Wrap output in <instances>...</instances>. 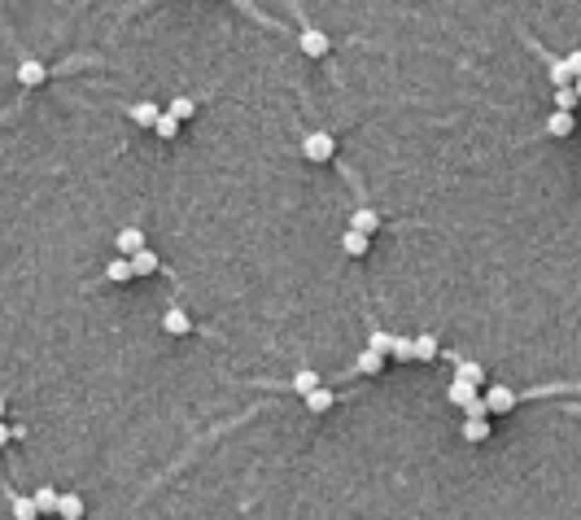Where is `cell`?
Masks as SVG:
<instances>
[{
    "label": "cell",
    "instance_id": "cell-16",
    "mask_svg": "<svg viewBox=\"0 0 581 520\" xmlns=\"http://www.w3.org/2000/svg\"><path fill=\"white\" fill-rule=\"evenodd\" d=\"M166 114H171L175 123H180V118H192V114H197V101H192V96H175L171 106H166Z\"/></svg>",
    "mask_w": 581,
    "mask_h": 520
},
{
    "label": "cell",
    "instance_id": "cell-4",
    "mask_svg": "<svg viewBox=\"0 0 581 520\" xmlns=\"http://www.w3.org/2000/svg\"><path fill=\"white\" fill-rule=\"evenodd\" d=\"M140 249H149V245H144V232H140V227H122V232H118V258H136Z\"/></svg>",
    "mask_w": 581,
    "mask_h": 520
},
{
    "label": "cell",
    "instance_id": "cell-28",
    "mask_svg": "<svg viewBox=\"0 0 581 520\" xmlns=\"http://www.w3.org/2000/svg\"><path fill=\"white\" fill-rule=\"evenodd\" d=\"M367 350L389 354V350H393V332H381V328H376V332H372V341H367Z\"/></svg>",
    "mask_w": 581,
    "mask_h": 520
},
{
    "label": "cell",
    "instance_id": "cell-26",
    "mask_svg": "<svg viewBox=\"0 0 581 520\" xmlns=\"http://www.w3.org/2000/svg\"><path fill=\"white\" fill-rule=\"evenodd\" d=\"M158 114H162V110L154 106V101H144V106H136V110H132V118H136V123H144V127H154V123H158Z\"/></svg>",
    "mask_w": 581,
    "mask_h": 520
},
{
    "label": "cell",
    "instance_id": "cell-27",
    "mask_svg": "<svg viewBox=\"0 0 581 520\" xmlns=\"http://www.w3.org/2000/svg\"><path fill=\"white\" fill-rule=\"evenodd\" d=\"M551 84L555 88H573V70L564 62H551Z\"/></svg>",
    "mask_w": 581,
    "mask_h": 520
},
{
    "label": "cell",
    "instance_id": "cell-29",
    "mask_svg": "<svg viewBox=\"0 0 581 520\" xmlns=\"http://www.w3.org/2000/svg\"><path fill=\"white\" fill-rule=\"evenodd\" d=\"M564 66L573 70V79H577V74H581V48H577V53H568V57H564Z\"/></svg>",
    "mask_w": 581,
    "mask_h": 520
},
{
    "label": "cell",
    "instance_id": "cell-22",
    "mask_svg": "<svg viewBox=\"0 0 581 520\" xmlns=\"http://www.w3.org/2000/svg\"><path fill=\"white\" fill-rule=\"evenodd\" d=\"M333 402H337V398H333V389H323V385H319L315 394L306 398V411H333Z\"/></svg>",
    "mask_w": 581,
    "mask_h": 520
},
{
    "label": "cell",
    "instance_id": "cell-13",
    "mask_svg": "<svg viewBox=\"0 0 581 520\" xmlns=\"http://www.w3.org/2000/svg\"><path fill=\"white\" fill-rule=\"evenodd\" d=\"M437 350H442V346H437V337H433V332L415 337V358H420V363H433V358H437Z\"/></svg>",
    "mask_w": 581,
    "mask_h": 520
},
{
    "label": "cell",
    "instance_id": "cell-11",
    "mask_svg": "<svg viewBox=\"0 0 581 520\" xmlns=\"http://www.w3.org/2000/svg\"><path fill=\"white\" fill-rule=\"evenodd\" d=\"M57 516L62 520H84V499H79V494H62V499H57Z\"/></svg>",
    "mask_w": 581,
    "mask_h": 520
},
{
    "label": "cell",
    "instance_id": "cell-15",
    "mask_svg": "<svg viewBox=\"0 0 581 520\" xmlns=\"http://www.w3.org/2000/svg\"><path fill=\"white\" fill-rule=\"evenodd\" d=\"M293 389H297L301 398H311L315 389H319V372H311V368H301V372L293 376Z\"/></svg>",
    "mask_w": 581,
    "mask_h": 520
},
{
    "label": "cell",
    "instance_id": "cell-8",
    "mask_svg": "<svg viewBox=\"0 0 581 520\" xmlns=\"http://www.w3.org/2000/svg\"><path fill=\"white\" fill-rule=\"evenodd\" d=\"M341 249H345L350 258H363V254L372 249V237H363V232H355V227H350L345 237H341Z\"/></svg>",
    "mask_w": 581,
    "mask_h": 520
},
{
    "label": "cell",
    "instance_id": "cell-5",
    "mask_svg": "<svg viewBox=\"0 0 581 520\" xmlns=\"http://www.w3.org/2000/svg\"><path fill=\"white\" fill-rule=\"evenodd\" d=\"M485 407H490V415H502V411H516V394L507 385H494L490 394H485Z\"/></svg>",
    "mask_w": 581,
    "mask_h": 520
},
{
    "label": "cell",
    "instance_id": "cell-31",
    "mask_svg": "<svg viewBox=\"0 0 581 520\" xmlns=\"http://www.w3.org/2000/svg\"><path fill=\"white\" fill-rule=\"evenodd\" d=\"M573 92H577V101H581V74H577V79H573Z\"/></svg>",
    "mask_w": 581,
    "mask_h": 520
},
{
    "label": "cell",
    "instance_id": "cell-18",
    "mask_svg": "<svg viewBox=\"0 0 581 520\" xmlns=\"http://www.w3.org/2000/svg\"><path fill=\"white\" fill-rule=\"evenodd\" d=\"M454 380L481 385V380H485V368H481V363H459V368H454Z\"/></svg>",
    "mask_w": 581,
    "mask_h": 520
},
{
    "label": "cell",
    "instance_id": "cell-30",
    "mask_svg": "<svg viewBox=\"0 0 581 520\" xmlns=\"http://www.w3.org/2000/svg\"><path fill=\"white\" fill-rule=\"evenodd\" d=\"M9 437H13V433H9V424L0 420V446H9Z\"/></svg>",
    "mask_w": 581,
    "mask_h": 520
},
{
    "label": "cell",
    "instance_id": "cell-23",
    "mask_svg": "<svg viewBox=\"0 0 581 520\" xmlns=\"http://www.w3.org/2000/svg\"><path fill=\"white\" fill-rule=\"evenodd\" d=\"M577 106H581V101H577L573 88H555V110H560V114H573Z\"/></svg>",
    "mask_w": 581,
    "mask_h": 520
},
{
    "label": "cell",
    "instance_id": "cell-3",
    "mask_svg": "<svg viewBox=\"0 0 581 520\" xmlns=\"http://www.w3.org/2000/svg\"><path fill=\"white\" fill-rule=\"evenodd\" d=\"M44 79H48V66H44V62H31V57L18 62V84H22V88H40Z\"/></svg>",
    "mask_w": 581,
    "mask_h": 520
},
{
    "label": "cell",
    "instance_id": "cell-24",
    "mask_svg": "<svg viewBox=\"0 0 581 520\" xmlns=\"http://www.w3.org/2000/svg\"><path fill=\"white\" fill-rule=\"evenodd\" d=\"M464 437L472 441V446H476V441H485V437H490V420H468V424H464Z\"/></svg>",
    "mask_w": 581,
    "mask_h": 520
},
{
    "label": "cell",
    "instance_id": "cell-6",
    "mask_svg": "<svg viewBox=\"0 0 581 520\" xmlns=\"http://www.w3.org/2000/svg\"><path fill=\"white\" fill-rule=\"evenodd\" d=\"M162 328H166L171 337H184V332H192V320H188V310H180V306H171L166 315H162Z\"/></svg>",
    "mask_w": 581,
    "mask_h": 520
},
{
    "label": "cell",
    "instance_id": "cell-1",
    "mask_svg": "<svg viewBox=\"0 0 581 520\" xmlns=\"http://www.w3.org/2000/svg\"><path fill=\"white\" fill-rule=\"evenodd\" d=\"M301 153H306L311 162H333V153H337L333 132H311L306 140H301Z\"/></svg>",
    "mask_w": 581,
    "mask_h": 520
},
{
    "label": "cell",
    "instance_id": "cell-19",
    "mask_svg": "<svg viewBox=\"0 0 581 520\" xmlns=\"http://www.w3.org/2000/svg\"><path fill=\"white\" fill-rule=\"evenodd\" d=\"M389 358H398V363L415 358V337H393V350H389Z\"/></svg>",
    "mask_w": 581,
    "mask_h": 520
},
{
    "label": "cell",
    "instance_id": "cell-25",
    "mask_svg": "<svg viewBox=\"0 0 581 520\" xmlns=\"http://www.w3.org/2000/svg\"><path fill=\"white\" fill-rule=\"evenodd\" d=\"M154 132H158L162 140H175V136H180V123H175L171 114H158V123H154Z\"/></svg>",
    "mask_w": 581,
    "mask_h": 520
},
{
    "label": "cell",
    "instance_id": "cell-9",
    "mask_svg": "<svg viewBox=\"0 0 581 520\" xmlns=\"http://www.w3.org/2000/svg\"><path fill=\"white\" fill-rule=\"evenodd\" d=\"M350 227H355V232H363V237H372V232L381 227V215H376L372 205H359V210H355V223H350Z\"/></svg>",
    "mask_w": 581,
    "mask_h": 520
},
{
    "label": "cell",
    "instance_id": "cell-10",
    "mask_svg": "<svg viewBox=\"0 0 581 520\" xmlns=\"http://www.w3.org/2000/svg\"><path fill=\"white\" fill-rule=\"evenodd\" d=\"M546 132L564 140V136H573V132H577V118H573V114H560V110H555V114L546 118Z\"/></svg>",
    "mask_w": 581,
    "mask_h": 520
},
{
    "label": "cell",
    "instance_id": "cell-2",
    "mask_svg": "<svg viewBox=\"0 0 581 520\" xmlns=\"http://www.w3.org/2000/svg\"><path fill=\"white\" fill-rule=\"evenodd\" d=\"M328 48H333V40H328L323 31H315V27L301 31V53L306 57H328Z\"/></svg>",
    "mask_w": 581,
    "mask_h": 520
},
{
    "label": "cell",
    "instance_id": "cell-17",
    "mask_svg": "<svg viewBox=\"0 0 581 520\" xmlns=\"http://www.w3.org/2000/svg\"><path fill=\"white\" fill-rule=\"evenodd\" d=\"M13 520H40L35 499H27V494H13Z\"/></svg>",
    "mask_w": 581,
    "mask_h": 520
},
{
    "label": "cell",
    "instance_id": "cell-20",
    "mask_svg": "<svg viewBox=\"0 0 581 520\" xmlns=\"http://www.w3.org/2000/svg\"><path fill=\"white\" fill-rule=\"evenodd\" d=\"M105 276H110L114 284H127V280H132V258H114V263L105 267Z\"/></svg>",
    "mask_w": 581,
    "mask_h": 520
},
{
    "label": "cell",
    "instance_id": "cell-32",
    "mask_svg": "<svg viewBox=\"0 0 581 520\" xmlns=\"http://www.w3.org/2000/svg\"><path fill=\"white\" fill-rule=\"evenodd\" d=\"M0 420H5V394H0Z\"/></svg>",
    "mask_w": 581,
    "mask_h": 520
},
{
    "label": "cell",
    "instance_id": "cell-14",
    "mask_svg": "<svg viewBox=\"0 0 581 520\" xmlns=\"http://www.w3.org/2000/svg\"><path fill=\"white\" fill-rule=\"evenodd\" d=\"M450 402H454V407L476 402V385H468V380H450Z\"/></svg>",
    "mask_w": 581,
    "mask_h": 520
},
{
    "label": "cell",
    "instance_id": "cell-7",
    "mask_svg": "<svg viewBox=\"0 0 581 520\" xmlns=\"http://www.w3.org/2000/svg\"><path fill=\"white\" fill-rule=\"evenodd\" d=\"M31 499H35V511H40V516H57V499H62V494H57L53 485H40Z\"/></svg>",
    "mask_w": 581,
    "mask_h": 520
},
{
    "label": "cell",
    "instance_id": "cell-21",
    "mask_svg": "<svg viewBox=\"0 0 581 520\" xmlns=\"http://www.w3.org/2000/svg\"><path fill=\"white\" fill-rule=\"evenodd\" d=\"M381 368H385V354H376V350H363V354H359V372H363V376H376Z\"/></svg>",
    "mask_w": 581,
    "mask_h": 520
},
{
    "label": "cell",
    "instance_id": "cell-12",
    "mask_svg": "<svg viewBox=\"0 0 581 520\" xmlns=\"http://www.w3.org/2000/svg\"><path fill=\"white\" fill-rule=\"evenodd\" d=\"M162 263H158V254L154 249H140L136 258H132V276H154Z\"/></svg>",
    "mask_w": 581,
    "mask_h": 520
}]
</instances>
